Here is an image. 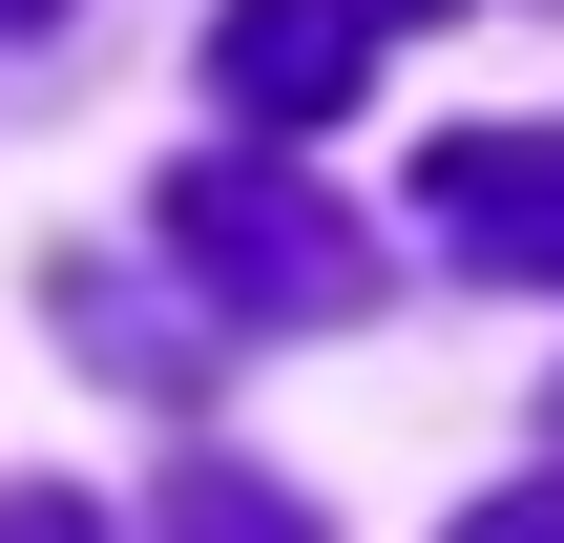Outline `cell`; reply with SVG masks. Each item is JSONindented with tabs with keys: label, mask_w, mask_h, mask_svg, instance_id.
<instances>
[{
	"label": "cell",
	"mask_w": 564,
	"mask_h": 543,
	"mask_svg": "<svg viewBox=\"0 0 564 543\" xmlns=\"http://www.w3.org/2000/svg\"><path fill=\"white\" fill-rule=\"evenodd\" d=\"M0 21H63V0H0Z\"/></svg>",
	"instance_id": "obj_6"
},
{
	"label": "cell",
	"mask_w": 564,
	"mask_h": 543,
	"mask_svg": "<svg viewBox=\"0 0 564 543\" xmlns=\"http://www.w3.org/2000/svg\"><path fill=\"white\" fill-rule=\"evenodd\" d=\"M167 251H188V293L251 314V335H335V314L377 293V230H356L335 188H293V146H209V167H167Z\"/></svg>",
	"instance_id": "obj_1"
},
{
	"label": "cell",
	"mask_w": 564,
	"mask_h": 543,
	"mask_svg": "<svg viewBox=\"0 0 564 543\" xmlns=\"http://www.w3.org/2000/svg\"><path fill=\"white\" fill-rule=\"evenodd\" d=\"M460 543H564V481H502V502H481Z\"/></svg>",
	"instance_id": "obj_5"
},
{
	"label": "cell",
	"mask_w": 564,
	"mask_h": 543,
	"mask_svg": "<svg viewBox=\"0 0 564 543\" xmlns=\"http://www.w3.org/2000/svg\"><path fill=\"white\" fill-rule=\"evenodd\" d=\"M419 21H460V0H230V21H209V84H230L251 146H314Z\"/></svg>",
	"instance_id": "obj_2"
},
{
	"label": "cell",
	"mask_w": 564,
	"mask_h": 543,
	"mask_svg": "<svg viewBox=\"0 0 564 543\" xmlns=\"http://www.w3.org/2000/svg\"><path fill=\"white\" fill-rule=\"evenodd\" d=\"M419 230L460 272H564V126H460L419 146Z\"/></svg>",
	"instance_id": "obj_3"
},
{
	"label": "cell",
	"mask_w": 564,
	"mask_h": 543,
	"mask_svg": "<svg viewBox=\"0 0 564 543\" xmlns=\"http://www.w3.org/2000/svg\"><path fill=\"white\" fill-rule=\"evenodd\" d=\"M147 543H314V523H293V502H272L251 460H188V481H167V523H147Z\"/></svg>",
	"instance_id": "obj_4"
}]
</instances>
